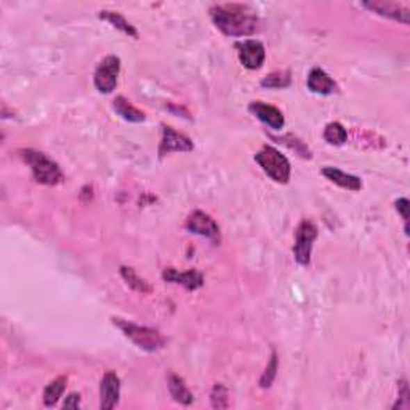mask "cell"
<instances>
[{
    "label": "cell",
    "mask_w": 410,
    "mask_h": 410,
    "mask_svg": "<svg viewBox=\"0 0 410 410\" xmlns=\"http://www.w3.org/2000/svg\"><path fill=\"white\" fill-rule=\"evenodd\" d=\"M213 24L229 38H247L259 33L261 21L256 12L243 3H218L210 8Z\"/></svg>",
    "instance_id": "cell-1"
},
{
    "label": "cell",
    "mask_w": 410,
    "mask_h": 410,
    "mask_svg": "<svg viewBox=\"0 0 410 410\" xmlns=\"http://www.w3.org/2000/svg\"><path fill=\"white\" fill-rule=\"evenodd\" d=\"M113 324L122 332L131 343L138 346L140 350L148 351V353H156L164 348L167 345V338L159 330L146 327V325H138L131 320H125L120 318H113Z\"/></svg>",
    "instance_id": "cell-2"
},
{
    "label": "cell",
    "mask_w": 410,
    "mask_h": 410,
    "mask_svg": "<svg viewBox=\"0 0 410 410\" xmlns=\"http://www.w3.org/2000/svg\"><path fill=\"white\" fill-rule=\"evenodd\" d=\"M21 159L31 167L34 180L45 186H56L65 180L60 165L56 164L54 159H50L49 156L44 152L35 151V149H21L19 151Z\"/></svg>",
    "instance_id": "cell-3"
},
{
    "label": "cell",
    "mask_w": 410,
    "mask_h": 410,
    "mask_svg": "<svg viewBox=\"0 0 410 410\" xmlns=\"http://www.w3.org/2000/svg\"><path fill=\"white\" fill-rule=\"evenodd\" d=\"M255 161L256 164L263 168V172L276 183L287 185L288 180H290V162H288L287 157L284 156L281 151L272 148V146H263V148L255 154Z\"/></svg>",
    "instance_id": "cell-4"
},
{
    "label": "cell",
    "mask_w": 410,
    "mask_h": 410,
    "mask_svg": "<svg viewBox=\"0 0 410 410\" xmlns=\"http://www.w3.org/2000/svg\"><path fill=\"white\" fill-rule=\"evenodd\" d=\"M319 229L311 220H303L297 226L295 231V245H293V255L298 265L308 266L311 263V252L314 240L318 239Z\"/></svg>",
    "instance_id": "cell-5"
},
{
    "label": "cell",
    "mask_w": 410,
    "mask_h": 410,
    "mask_svg": "<svg viewBox=\"0 0 410 410\" xmlns=\"http://www.w3.org/2000/svg\"><path fill=\"white\" fill-rule=\"evenodd\" d=\"M120 74V58L115 55H109L99 63L97 71H95L93 82L99 93H113L117 87Z\"/></svg>",
    "instance_id": "cell-6"
},
{
    "label": "cell",
    "mask_w": 410,
    "mask_h": 410,
    "mask_svg": "<svg viewBox=\"0 0 410 410\" xmlns=\"http://www.w3.org/2000/svg\"><path fill=\"white\" fill-rule=\"evenodd\" d=\"M185 228L192 234H199L202 238H207L213 243H220L222 240V233H220V226L215 220L210 217L208 213L202 212V210H194L189 215Z\"/></svg>",
    "instance_id": "cell-7"
},
{
    "label": "cell",
    "mask_w": 410,
    "mask_h": 410,
    "mask_svg": "<svg viewBox=\"0 0 410 410\" xmlns=\"http://www.w3.org/2000/svg\"><path fill=\"white\" fill-rule=\"evenodd\" d=\"M239 61L247 69L255 71L265 65L266 50L260 40H243L236 44Z\"/></svg>",
    "instance_id": "cell-8"
},
{
    "label": "cell",
    "mask_w": 410,
    "mask_h": 410,
    "mask_svg": "<svg viewBox=\"0 0 410 410\" xmlns=\"http://www.w3.org/2000/svg\"><path fill=\"white\" fill-rule=\"evenodd\" d=\"M194 149V143L186 135L177 131L170 125H162V140L159 145V157H165L170 152H189Z\"/></svg>",
    "instance_id": "cell-9"
},
{
    "label": "cell",
    "mask_w": 410,
    "mask_h": 410,
    "mask_svg": "<svg viewBox=\"0 0 410 410\" xmlns=\"http://www.w3.org/2000/svg\"><path fill=\"white\" fill-rule=\"evenodd\" d=\"M120 399V378L114 370H108L99 383V409L111 410Z\"/></svg>",
    "instance_id": "cell-10"
},
{
    "label": "cell",
    "mask_w": 410,
    "mask_h": 410,
    "mask_svg": "<svg viewBox=\"0 0 410 410\" xmlns=\"http://www.w3.org/2000/svg\"><path fill=\"white\" fill-rule=\"evenodd\" d=\"M362 7H366L370 12L380 15V17L399 21L402 24H409V13L410 10L406 5L396 2H383V0H373V2H364Z\"/></svg>",
    "instance_id": "cell-11"
},
{
    "label": "cell",
    "mask_w": 410,
    "mask_h": 410,
    "mask_svg": "<svg viewBox=\"0 0 410 410\" xmlns=\"http://www.w3.org/2000/svg\"><path fill=\"white\" fill-rule=\"evenodd\" d=\"M249 111L272 130H282L284 125H286L284 114L276 106H271V104H266L263 101H252L249 104Z\"/></svg>",
    "instance_id": "cell-12"
},
{
    "label": "cell",
    "mask_w": 410,
    "mask_h": 410,
    "mask_svg": "<svg viewBox=\"0 0 410 410\" xmlns=\"http://www.w3.org/2000/svg\"><path fill=\"white\" fill-rule=\"evenodd\" d=\"M162 277L167 282H173V284H180L186 288V290H197L204 286V276L202 272H199L196 270H188L185 272L177 271L175 268H167L162 272Z\"/></svg>",
    "instance_id": "cell-13"
},
{
    "label": "cell",
    "mask_w": 410,
    "mask_h": 410,
    "mask_svg": "<svg viewBox=\"0 0 410 410\" xmlns=\"http://www.w3.org/2000/svg\"><path fill=\"white\" fill-rule=\"evenodd\" d=\"M306 83L309 90L318 95H332L338 90L336 82L322 69V67H313L308 74Z\"/></svg>",
    "instance_id": "cell-14"
},
{
    "label": "cell",
    "mask_w": 410,
    "mask_h": 410,
    "mask_svg": "<svg viewBox=\"0 0 410 410\" xmlns=\"http://www.w3.org/2000/svg\"><path fill=\"white\" fill-rule=\"evenodd\" d=\"M322 175L327 178L329 181L335 183L336 186L350 189V191L357 192V191H361V188H362V181H361L359 177L351 175V173H346L343 170H340V168L324 167Z\"/></svg>",
    "instance_id": "cell-15"
},
{
    "label": "cell",
    "mask_w": 410,
    "mask_h": 410,
    "mask_svg": "<svg viewBox=\"0 0 410 410\" xmlns=\"http://www.w3.org/2000/svg\"><path fill=\"white\" fill-rule=\"evenodd\" d=\"M168 391H170L173 401L183 406H189L194 402V394L189 391L188 385L181 377H178L177 373H170L168 375Z\"/></svg>",
    "instance_id": "cell-16"
},
{
    "label": "cell",
    "mask_w": 410,
    "mask_h": 410,
    "mask_svg": "<svg viewBox=\"0 0 410 410\" xmlns=\"http://www.w3.org/2000/svg\"><path fill=\"white\" fill-rule=\"evenodd\" d=\"M113 108L114 111L117 113L124 120H127V122L140 124L146 119L145 113L140 111V109H136L125 97H115V99L113 101Z\"/></svg>",
    "instance_id": "cell-17"
},
{
    "label": "cell",
    "mask_w": 410,
    "mask_h": 410,
    "mask_svg": "<svg viewBox=\"0 0 410 410\" xmlns=\"http://www.w3.org/2000/svg\"><path fill=\"white\" fill-rule=\"evenodd\" d=\"M99 18L108 21V23H111L115 29L122 31L124 34L130 35V38L133 39H138V31L135 29V26L129 23L127 19H125L124 15H120L119 12H111V10H103V12H99L98 15Z\"/></svg>",
    "instance_id": "cell-18"
},
{
    "label": "cell",
    "mask_w": 410,
    "mask_h": 410,
    "mask_svg": "<svg viewBox=\"0 0 410 410\" xmlns=\"http://www.w3.org/2000/svg\"><path fill=\"white\" fill-rule=\"evenodd\" d=\"M67 386V377L66 375H61L55 378L54 382L49 383L44 391V404L47 407H54L56 406V402L60 401L63 397V394H65V390Z\"/></svg>",
    "instance_id": "cell-19"
},
{
    "label": "cell",
    "mask_w": 410,
    "mask_h": 410,
    "mask_svg": "<svg viewBox=\"0 0 410 410\" xmlns=\"http://www.w3.org/2000/svg\"><path fill=\"white\" fill-rule=\"evenodd\" d=\"M322 136L329 145H334V146L345 145L346 140H348L346 129L340 122H330V124L325 125Z\"/></svg>",
    "instance_id": "cell-20"
},
{
    "label": "cell",
    "mask_w": 410,
    "mask_h": 410,
    "mask_svg": "<svg viewBox=\"0 0 410 410\" xmlns=\"http://www.w3.org/2000/svg\"><path fill=\"white\" fill-rule=\"evenodd\" d=\"M120 276L124 277V281L127 282L129 286L133 288V290L141 292V293L152 292V287L145 279H141V277L136 274V271L133 270V268L122 266V268H120Z\"/></svg>",
    "instance_id": "cell-21"
},
{
    "label": "cell",
    "mask_w": 410,
    "mask_h": 410,
    "mask_svg": "<svg viewBox=\"0 0 410 410\" xmlns=\"http://www.w3.org/2000/svg\"><path fill=\"white\" fill-rule=\"evenodd\" d=\"M292 77L288 71H274L271 74H268L261 81V87L265 88H287L290 85Z\"/></svg>",
    "instance_id": "cell-22"
},
{
    "label": "cell",
    "mask_w": 410,
    "mask_h": 410,
    "mask_svg": "<svg viewBox=\"0 0 410 410\" xmlns=\"http://www.w3.org/2000/svg\"><path fill=\"white\" fill-rule=\"evenodd\" d=\"M274 140L277 141V143H282V145L288 146V148L295 151L298 156L304 157V159H309V157H311V151H309L308 146L304 145L302 140L297 138V136L286 135V136H281V138H274Z\"/></svg>",
    "instance_id": "cell-23"
},
{
    "label": "cell",
    "mask_w": 410,
    "mask_h": 410,
    "mask_svg": "<svg viewBox=\"0 0 410 410\" xmlns=\"http://www.w3.org/2000/svg\"><path fill=\"white\" fill-rule=\"evenodd\" d=\"M277 366H279V359H277V353L276 351H272V354L270 357V362H268L265 372H263V375L260 378V386L261 388H270L272 385V382H274L276 378V373H277Z\"/></svg>",
    "instance_id": "cell-24"
},
{
    "label": "cell",
    "mask_w": 410,
    "mask_h": 410,
    "mask_svg": "<svg viewBox=\"0 0 410 410\" xmlns=\"http://www.w3.org/2000/svg\"><path fill=\"white\" fill-rule=\"evenodd\" d=\"M210 401H212L213 409H228L229 407V393L226 386L222 383H217L213 386L212 394H210Z\"/></svg>",
    "instance_id": "cell-25"
},
{
    "label": "cell",
    "mask_w": 410,
    "mask_h": 410,
    "mask_svg": "<svg viewBox=\"0 0 410 410\" xmlns=\"http://www.w3.org/2000/svg\"><path fill=\"white\" fill-rule=\"evenodd\" d=\"M399 386V401L394 404L393 409H407L409 404H410V391H409V386H407V382L406 380H401L397 383Z\"/></svg>",
    "instance_id": "cell-26"
},
{
    "label": "cell",
    "mask_w": 410,
    "mask_h": 410,
    "mask_svg": "<svg viewBox=\"0 0 410 410\" xmlns=\"http://www.w3.org/2000/svg\"><path fill=\"white\" fill-rule=\"evenodd\" d=\"M396 210L401 213V217L404 220V224H406V234L409 236V199L401 197L396 201Z\"/></svg>",
    "instance_id": "cell-27"
},
{
    "label": "cell",
    "mask_w": 410,
    "mask_h": 410,
    "mask_svg": "<svg viewBox=\"0 0 410 410\" xmlns=\"http://www.w3.org/2000/svg\"><path fill=\"white\" fill-rule=\"evenodd\" d=\"M63 407H65V409H79V407H81V394L71 393L69 396L66 397V401H65V404H63Z\"/></svg>",
    "instance_id": "cell-28"
}]
</instances>
